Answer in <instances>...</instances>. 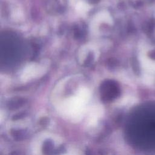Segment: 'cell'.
Wrapping results in <instances>:
<instances>
[{
	"label": "cell",
	"instance_id": "6da1fadb",
	"mask_svg": "<svg viewBox=\"0 0 155 155\" xmlns=\"http://www.w3.org/2000/svg\"><path fill=\"white\" fill-rule=\"evenodd\" d=\"M88 102L76 94L65 100L59 106L61 114L73 122L81 120L87 110Z\"/></svg>",
	"mask_w": 155,
	"mask_h": 155
},
{
	"label": "cell",
	"instance_id": "7a4b0ae2",
	"mask_svg": "<svg viewBox=\"0 0 155 155\" xmlns=\"http://www.w3.org/2000/svg\"><path fill=\"white\" fill-rule=\"evenodd\" d=\"M46 69L44 64H30L24 68L21 75V79L24 82H26L34 78L42 76L44 74Z\"/></svg>",
	"mask_w": 155,
	"mask_h": 155
},
{
	"label": "cell",
	"instance_id": "3957f363",
	"mask_svg": "<svg viewBox=\"0 0 155 155\" xmlns=\"http://www.w3.org/2000/svg\"><path fill=\"white\" fill-rule=\"evenodd\" d=\"M104 113L103 107L101 105H96L91 107L88 110L87 117V125L90 127L95 126Z\"/></svg>",
	"mask_w": 155,
	"mask_h": 155
},
{
	"label": "cell",
	"instance_id": "277c9868",
	"mask_svg": "<svg viewBox=\"0 0 155 155\" xmlns=\"http://www.w3.org/2000/svg\"><path fill=\"white\" fill-rule=\"evenodd\" d=\"M105 22L111 24L112 23V19L110 14L106 11H102L98 13L95 16L92 25V28L94 30H96V27L98 26L99 23Z\"/></svg>",
	"mask_w": 155,
	"mask_h": 155
},
{
	"label": "cell",
	"instance_id": "5b68a950",
	"mask_svg": "<svg viewBox=\"0 0 155 155\" xmlns=\"http://www.w3.org/2000/svg\"><path fill=\"white\" fill-rule=\"evenodd\" d=\"M76 9L78 13L84 14L88 11V10L90 9V7L87 4L84 2H80L77 4L76 6Z\"/></svg>",
	"mask_w": 155,
	"mask_h": 155
},
{
	"label": "cell",
	"instance_id": "8992f818",
	"mask_svg": "<svg viewBox=\"0 0 155 155\" xmlns=\"http://www.w3.org/2000/svg\"><path fill=\"white\" fill-rule=\"evenodd\" d=\"M64 155H77V154L75 153H73V152H70V153H67V154H64Z\"/></svg>",
	"mask_w": 155,
	"mask_h": 155
}]
</instances>
